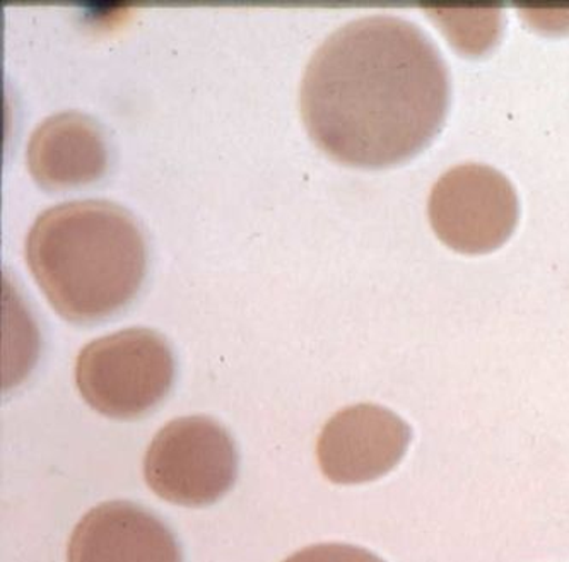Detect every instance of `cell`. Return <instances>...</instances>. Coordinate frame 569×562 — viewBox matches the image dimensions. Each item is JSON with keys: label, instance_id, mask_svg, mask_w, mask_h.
I'll use <instances>...</instances> for the list:
<instances>
[{"label": "cell", "instance_id": "obj_1", "mask_svg": "<svg viewBox=\"0 0 569 562\" xmlns=\"http://www.w3.org/2000/svg\"><path fill=\"white\" fill-rule=\"evenodd\" d=\"M450 97V72L428 33L407 19L371 14L346 22L315 50L300 107L310 138L330 158L383 168L437 138Z\"/></svg>", "mask_w": 569, "mask_h": 562}, {"label": "cell", "instance_id": "obj_2", "mask_svg": "<svg viewBox=\"0 0 569 562\" xmlns=\"http://www.w3.org/2000/svg\"><path fill=\"white\" fill-rule=\"evenodd\" d=\"M24 253L44 298L72 323L119 313L138 297L148 269L141 227L108 200H72L41 212Z\"/></svg>", "mask_w": 569, "mask_h": 562}, {"label": "cell", "instance_id": "obj_3", "mask_svg": "<svg viewBox=\"0 0 569 562\" xmlns=\"http://www.w3.org/2000/svg\"><path fill=\"white\" fill-rule=\"evenodd\" d=\"M174 355L161 333L126 329L89 342L76 359V385L89 408L104 418L132 421L167 399Z\"/></svg>", "mask_w": 569, "mask_h": 562}, {"label": "cell", "instance_id": "obj_4", "mask_svg": "<svg viewBox=\"0 0 569 562\" xmlns=\"http://www.w3.org/2000/svg\"><path fill=\"white\" fill-rule=\"evenodd\" d=\"M238 450L224 425L206 415L164 425L149 444L144 478L159 498L180 506H209L237 484Z\"/></svg>", "mask_w": 569, "mask_h": 562}, {"label": "cell", "instance_id": "obj_5", "mask_svg": "<svg viewBox=\"0 0 569 562\" xmlns=\"http://www.w3.org/2000/svg\"><path fill=\"white\" fill-rule=\"evenodd\" d=\"M432 230L457 252L488 253L517 228L520 204L510 180L489 164L462 163L445 171L428 199Z\"/></svg>", "mask_w": 569, "mask_h": 562}, {"label": "cell", "instance_id": "obj_6", "mask_svg": "<svg viewBox=\"0 0 569 562\" xmlns=\"http://www.w3.org/2000/svg\"><path fill=\"white\" fill-rule=\"evenodd\" d=\"M411 440V425L399 415L375 403H358L323 425L318 465L336 484L377 481L399 465Z\"/></svg>", "mask_w": 569, "mask_h": 562}, {"label": "cell", "instance_id": "obj_7", "mask_svg": "<svg viewBox=\"0 0 569 562\" xmlns=\"http://www.w3.org/2000/svg\"><path fill=\"white\" fill-rule=\"evenodd\" d=\"M67 562H183V554L154 513L130 501H108L82 516Z\"/></svg>", "mask_w": 569, "mask_h": 562}, {"label": "cell", "instance_id": "obj_8", "mask_svg": "<svg viewBox=\"0 0 569 562\" xmlns=\"http://www.w3.org/2000/svg\"><path fill=\"white\" fill-rule=\"evenodd\" d=\"M27 160L31 177L44 189L97 182L108 167L103 130L79 111L56 113L31 133Z\"/></svg>", "mask_w": 569, "mask_h": 562}, {"label": "cell", "instance_id": "obj_9", "mask_svg": "<svg viewBox=\"0 0 569 562\" xmlns=\"http://www.w3.org/2000/svg\"><path fill=\"white\" fill-rule=\"evenodd\" d=\"M284 562H385L373 552L358 545L320 544L296 552Z\"/></svg>", "mask_w": 569, "mask_h": 562}]
</instances>
